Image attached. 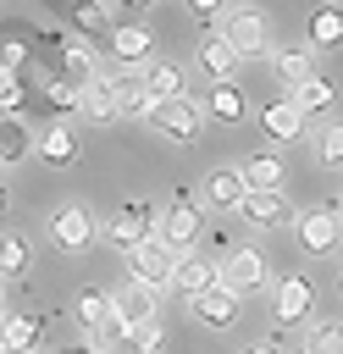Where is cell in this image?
I'll return each mask as SVG.
<instances>
[{"label":"cell","mask_w":343,"mask_h":354,"mask_svg":"<svg viewBox=\"0 0 343 354\" xmlns=\"http://www.w3.org/2000/svg\"><path fill=\"white\" fill-rule=\"evenodd\" d=\"M271 282V266H266V254L260 249H227V260L216 266V288L221 293H232V299H243V293H254V288H266Z\"/></svg>","instance_id":"1"},{"label":"cell","mask_w":343,"mask_h":354,"mask_svg":"<svg viewBox=\"0 0 343 354\" xmlns=\"http://www.w3.org/2000/svg\"><path fill=\"white\" fill-rule=\"evenodd\" d=\"M199 232H205V216H199L188 199H172V205L155 216V243H166L172 254H194Z\"/></svg>","instance_id":"2"},{"label":"cell","mask_w":343,"mask_h":354,"mask_svg":"<svg viewBox=\"0 0 343 354\" xmlns=\"http://www.w3.org/2000/svg\"><path fill=\"white\" fill-rule=\"evenodd\" d=\"M172 249L166 243H155V232L144 238V243H133L127 249V277L138 282V288H149V293H160V288H172Z\"/></svg>","instance_id":"3"},{"label":"cell","mask_w":343,"mask_h":354,"mask_svg":"<svg viewBox=\"0 0 343 354\" xmlns=\"http://www.w3.org/2000/svg\"><path fill=\"white\" fill-rule=\"evenodd\" d=\"M144 122H149L155 133H166L172 144H194L199 127H205V111H199L194 100H160V105H149Z\"/></svg>","instance_id":"4"},{"label":"cell","mask_w":343,"mask_h":354,"mask_svg":"<svg viewBox=\"0 0 343 354\" xmlns=\"http://www.w3.org/2000/svg\"><path fill=\"white\" fill-rule=\"evenodd\" d=\"M271 288V321L277 326H299L304 315H310V304H315V288H310V277H282V282H266Z\"/></svg>","instance_id":"5"},{"label":"cell","mask_w":343,"mask_h":354,"mask_svg":"<svg viewBox=\"0 0 343 354\" xmlns=\"http://www.w3.org/2000/svg\"><path fill=\"white\" fill-rule=\"evenodd\" d=\"M221 39L232 44L238 61H243V55H271V22H266L260 11H232L227 28H221Z\"/></svg>","instance_id":"6"},{"label":"cell","mask_w":343,"mask_h":354,"mask_svg":"<svg viewBox=\"0 0 343 354\" xmlns=\"http://www.w3.org/2000/svg\"><path fill=\"white\" fill-rule=\"evenodd\" d=\"M50 243L66 249V254L89 249V243H94V216H89L83 205H61V210H50Z\"/></svg>","instance_id":"7"},{"label":"cell","mask_w":343,"mask_h":354,"mask_svg":"<svg viewBox=\"0 0 343 354\" xmlns=\"http://www.w3.org/2000/svg\"><path fill=\"white\" fill-rule=\"evenodd\" d=\"M293 238H299L304 254H332V249H337V210H332V205L304 210V216L293 221Z\"/></svg>","instance_id":"8"},{"label":"cell","mask_w":343,"mask_h":354,"mask_svg":"<svg viewBox=\"0 0 343 354\" xmlns=\"http://www.w3.org/2000/svg\"><path fill=\"white\" fill-rule=\"evenodd\" d=\"M238 210H243V221L249 227H288L293 221V210H288V199H282V188H249L243 199H238Z\"/></svg>","instance_id":"9"},{"label":"cell","mask_w":343,"mask_h":354,"mask_svg":"<svg viewBox=\"0 0 343 354\" xmlns=\"http://www.w3.org/2000/svg\"><path fill=\"white\" fill-rule=\"evenodd\" d=\"M149 232H155V210H149L144 199H127V205L111 216V227H105V238H111V243H122V249L144 243Z\"/></svg>","instance_id":"10"},{"label":"cell","mask_w":343,"mask_h":354,"mask_svg":"<svg viewBox=\"0 0 343 354\" xmlns=\"http://www.w3.org/2000/svg\"><path fill=\"white\" fill-rule=\"evenodd\" d=\"M111 83V105H116V116H149V88H144V66H127L122 77H105Z\"/></svg>","instance_id":"11"},{"label":"cell","mask_w":343,"mask_h":354,"mask_svg":"<svg viewBox=\"0 0 343 354\" xmlns=\"http://www.w3.org/2000/svg\"><path fill=\"white\" fill-rule=\"evenodd\" d=\"M61 83L66 88H89V83H100V61H94V50L89 44H61Z\"/></svg>","instance_id":"12"},{"label":"cell","mask_w":343,"mask_h":354,"mask_svg":"<svg viewBox=\"0 0 343 354\" xmlns=\"http://www.w3.org/2000/svg\"><path fill=\"white\" fill-rule=\"evenodd\" d=\"M188 310H194L205 326H216V332L238 321V299H232V293H221V288H205V293H194V299H188Z\"/></svg>","instance_id":"13"},{"label":"cell","mask_w":343,"mask_h":354,"mask_svg":"<svg viewBox=\"0 0 343 354\" xmlns=\"http://www.w3.org/2000/svg\"><path fill=\"white\" fill-rule=\"evenodd\" d=\"M238 177H243V188H282V155L277 149H254V155H243Z\"/></svg>","instance_id":"14"},{"label":"cell","mask_w":343,"mask_h":354,"mask_svg":"<svg viewBox=\"0 0 343 354\" xmlns=\"http://www.w3.org/2000/svg\"><path fill=\"white\" fill-rule=\"evenodd\" d=\"M243 194H249V188H243L238 166H216V171L205 177V205H216V210H238Z\"/></svg>","instance_id":"15"},{"label":"cell","mask_w":343,"mask_h":354,"mask_svg":"<svg viewBox=\"0 0 343 354\" xmlns=\"http://www.w3.org/2000/svg\"><path fill=\"white\" fill-rule=\"evenodd\" d=\"M172 288H183V293L194 299V293L216 288V266L199 260V254H177V260H172Z\"/></svg>","instance_id":"16"},{"label":"cell","mask_w":343,"mask_h":354,"mask_svg":"<svg viewBox=\"0 0 343 354\" xmlns=\"http://www.w3.org/2000/svg\"><path fill=\"white\" fill-rule=\"evenodd\" d=\"M39 348V315H0V354H28Z\"/></svg>","instance_id":"17"},{"label":"cell","mask_w":343,"mask_h":354,"mask_svg":"<svg viewBox=\"0 0 343 354\" xmlns=\"http://www.w3.org/2000/svg\"><path fill=\"white\" fill-rule=\"evenodd\" d=\"M149 50H155L149 28H116V33H111V55H116L122 66H144Z\"/></svg>","instance_id":"18"},{"label":"cell","mask_w":343,"mask_h":354,"mask_svg":"<svg viewBox=\"0 0 343 354\" xmlns=\"http://www.w3.org/2000/svg\"><path fill=\"white\" fill-rule=\"evenodd\" d=\"M271 72H277L282 88H299V83L315 77V55H310V50H277V55H271Z\"/></svg>","instance_id":"19"},{"label":"cell","mask_w":343,"mask_h":354,"mask_svg":"<svg viewBox=\"0 0 343 354\" xmlns=\"http://www.w3.org/2000/svg\"><path fill=\"white\" fill-rule=\"evenodd\" d=\"M144 88H149L155 105H160V100H183V66H177V61H149V66H144Z\"/></svg>","instance_id":"20"},{"label":"cell","mask_w":343,"mask_h":354,"mask_svg":"<svg viewBox=\"0 0 343 354\" xmlns=\"http://www.w3.org/2000/svg\"><path fill=\"white\" fill-rule=\"evenodd\" d=\"M260 127H266V138H282V144L304 138V116H299L288 100H271V105H266V116H260Z\"/></svg>","instance_id":"21"},{"label":"cell","mask_w":343,"mask_h":354,"mask_svg":"<svg viewBox=\"0 0 343 354\" xmlns=\"http://www.w3.org/2000/svg\"><path fill=\"white\" fill-rule=\"evenodd\" d=\"M111 310L122 315V326H127V321H144V315H160V310H155V293H149V288H138V282L116 288V293H111Z\"/></svg>","instance_id":"22"},{"label":"cell","mask_w":343,"mask_h":354,"mask_svg":"<svg viewBox=\"0 0 343 354\" xmlns=\"http://www.w3.org/2000/svg\"><path fill=\"white\" fill-rule=\"evenodd\" d=\"M199 66H205V72H210L216 83H227V72L238 66V55H232V44H227L221 33H210V39L199 44Z\"/></svg>","instance_id":"23"},{"label":"cell","mask_w":343,"mask_h":354,"mask_svg":"<svg viewBox=\"0 0 343 354\" xmlns=\"http://www.w3.org/2000/svg\"><path fill=\"white\" fill-rule=\"evenodd\" d=\"M33 149H39L50 166H66V160L77 155V138H72V127H61V122H55L50 133H39V138H33Z\"/></svg>","instance_id":"24"},{"label":"cell","mask_w":343,"mask_h":354,"mask_svg":"<svg viewBox=\"0 0 343 354\" xmlns=\"http://www.w3.org/2000/svg\"><path fill=\"white\" fill-rule=\"evenodd\" d=\"M77 111H83L89 122H116V105H111V83L100 77V83H89V88H77Z\"/></svg>","instance_id":"25"},{"label":"cell","mask_w":343,"mask_h":354,"mask_svg":"<svg viewBox=\"0 0 343 354\" xmlns=\"http://www.w3.org/2000/svg\"><path fill=\"white\" fill-rule=\"evenodd\" d=\"M205 111H210L216 122H243V94H238L232 83H210V94H205Z\"/></svg>","instance_id":"26"},{"label":"cell","mask_w":343,"mask_h":354,"mask_svg":"<svg viewBox=\"0 0 343 354\" xmlns=\"http://www.w3.org/2000/svg\"><path fill=\"white\" fill-rule=\"evenodd\" d=\"M33 149V133L22 116H0V160H22Z\"/></svg>","instance_id":"27"},{"label":"cell","mask_w":343,"mask_h":354,"mask_svg":"<svg viewBox=\"0 0 343 354\" xmlns=\"http://www.w3.org/2000/svg\"><path fill=\"white\" fill-rule=\"evenodd\" d=\"M288 105H293L299 116H304V111H326V105H332V83H326V77H310V83H299V88L288 94Z\"/></svg>","instance_id":"28"},{"label":"cell","mask_w":343,"mask_h":354,"mask_svg":"<svg viewBox=\"0 0 343 354\" xmlns=\"http://www.w3.org/2000/svg\"><path fill=\"white\" fill-rule=\"evenodd\" d=\"M310 155H315L321 166H337V160H343V127H337V122L315 127V133H310Z\"/></svg>","instance_id":"29"},{"label":"cell","mask_w":343,"mask_h":354,"mask_svg":"<svg viewBox=\"0 0 343 354\" xmlns=\"http://www.w3.org/2000/svg\"><path fill=\"white\" fill-rule=\"evenodd\" d=\"M105 315H111V293H100V288H83V293H77V321L94 332Z\"/></svg>","instance_id":"30"},{"label":"cell","mask_w":343,"mask_h":354,"mask_svg":"<svg viewBox=\"0 0 343 354\" xmlns=\"http://www.w3.org/2000/svg\"><path fill=\"white\" fill-rule=\"evenodd\" d=\"M28 271V243L17 232H0V277H22Z\"/></svg>","instance_id":"31"},{"label":"cell","mask_w":343,"mask_h":354,"mask_svg":"<svg viewBox=\"0 0 343 354\" xmlns=\"http://www.w3.org/2000/svg\"><path fill=\"white\" fill-rule=\"evenodd\" d=\"M337 39H343V17H337V11H315V17H310V44L326 50V44H337Z\"/></svg>","instance_id":"32"},{"label":"cell","mask_w":343,"mask_h":354,"mask_svg":"<svg viewBox=\"0 0 343 354\" xmlns=\"http://www.w3.org/2000/svg\"><path fill=\"white\" fill-rule=\"evenodd\" d=\"M304 354H343V332H337L332 321L310 326V337H304Z\"/></svg>","instance_id":"33"},{"label":"cell","mask_w":343,"mask_h":354,"mask_svg":"<svg viewBox=\"0 0 343 354\" xmlns=\"http://www.w3.org/2000/svg\"><path fill=\"white\" fill-rule=\"evenodd\" d=\"M122 332H127V337H133V343H138L144 354H155V348H160V315H144V321H127Z\"/></svg>","instance_id":"34"},{"label":"cell","mask_w":343,"mask_h":354,"mask_svg":"<svg viewBox=\"0 0 343 354\" xmlns=\"http://www.w3.org/2000/svg\"><path fill=\"white\" fill-rule=\"evenodd\" d=\"M72 22L83 33H100L105 28V0H72Z\"/></svg>","instance_id":"35"},{"label":"cell","mask_w":343,"mask_h":354,"mask_svg":"<svg viewBox=\"0 0 343 354\" xmlns=\"http://www.w3.org/2000/svg\"><path fill=\"white\" fill-rule=\"evenodd\" d=\"M28 100V88H22V77L17 72H0V116H17V105Z\"/></svg>","instance_id":"36"},{"label":"cell","mask_w":343,"mask_h":354,"mask_svg":"<svg viewBox=\"0 0 343 354\" xmlns=\"http://www.w3.org/2000/svg\"><path fill=\"white\" fill-rule=\"evenodd\" d=\"M44 94H50L55 111H77V88H66V83H44Z\"/></svg>","instance_id":"37"},{"label":"cell","mask_w":343,"mask_h":354,"mask_svg":"<svg viewBox=\"0 0 343 354\" xmlns=\"http://www.w3.org/2000/svg\"><path fill=\"white\" fill-rule=\"evenodd\" d=\"M188 11H194V17H216V11H221V0H188Z\"/></svg>","instance_id":"38"},{"label":"cell","mask_w":343,"mask_h":354,"mask_svg":"<svg viewBox=\"0 0 343 354\" xmlns=\"http://www.w3.org/2000/svg\"><path fill=\"white\" fill-rule=\"evenodd\" d=\"M61 354H100L94 343H77V348H61Z\"/></svg>","instance_id":"39"},{"label":"cell","mask_w":343,"mask_h":354,"mask_svg":"<svg viewBox=\"0 0 343 354\" xmlns=\"http://www.w3.org/2000/svg\"><path fill=\"white\" fill-rule=\"evenodd\" d=\"M249 354H282V348H277V343H254Z\"/></svg>","instance_id":"40"},{"label":"cell","mask_w":343,"mask_h":354,"mask_svg":"<svg viewBox=\"0 0 343 354\" xmlns=\"http://www.w3.org/2000/svg\"><path fill=\"white\" fill-rule=\"evenodd\" d=\"M127 6H155V0H127Z\"/></svg>","instance_id":"41"},{"label":"cell","mask_w":343,"mask_h":354,"mask_svg":"<svg viewBox=\"0 0 343 354\" xmlns=\"http://www.w3.org/2000/svg\"><path fill=\"white\" fill-rule=\"evenodd\" d=\"M0 205H6V188H0Z\"/></svg>","instance_id":"42"},{"label":"cell","mask_w":343,"mask_h":354,"mask_svg":"<svg viewBox=\"0 0 343 354\" xmlns=\"http://www.w3.org/2000/svg\"><path fill=\"white\" fill-rule=\"evenodd\" d=\"M28 354H39V348H28Z\"/></svg>","instance_id":"43"},{"label":"cell","mask_w":343,"mask_h":354,"mask_svg":"<svg viewBox=\"0 0 343 354\" xmlns=\"http://www.w3.org/2000/svg\"><path fill=\"white\" fill-rule=\"evenodd\" d=\"M299 354H304V348H299Z\"/></svg>","instance_id":"44"}]
</instances>
